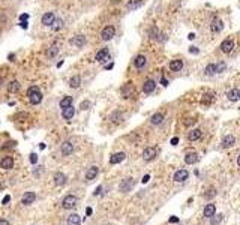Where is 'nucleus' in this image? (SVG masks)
<instances>
[{
  "label": "nucleus",
  "mask_w": 240,
  "mask_h": 225,
  "mask_svg": "<svg viewBox=\"0 0 240 225\" xmlns=\"http://www.w3.org/2000/svg\"><path fill=\"white\" fill-rule=\"evenodd\" d=\"M134 185H135V182H134V179H125V180H122V183H120V186H119V189H120V192H129L132 188H134Z\"/></svg>",
  "instance_id": "1"
},
{
  "label": "nucleus",
  "mask_w": 240,
  "mask_h": 225,
  "mask_svg": "<svg viewBox=\"0 0 240 225\" xmlns=\"http://www.w3.org/2000/svg\"><path fill=\"white\" fill-rule=\"evenodd\" d=\"M62 206H63V209H72V207H75L77 206V197L75 195H66V197L63 198Z\"/></svg>",
  "instance_id": "2"
},
{
  "label": "nucleus",
  "mask_w": 240,
  "mask_h": 225,
  "mask_svg": "<svg viewBox=\"0 0 240 225\" xmlns=\"http://www.w3.org/2000/svg\"><path fill=\"white\" fill-rule=\"evenodd\" d=\"M114 33H116V29L113 27V26H107V27L102 30V33H101V38H102L104 41H110V39H113Z\"/></svg>",
  "instance_id": "3"
},
{
  "label": "nucleus",
  "mask_w": 240,
  "mask_h": 225,
  "mask_svg": "<svg viewBox=\"0 0 240 225\" xmlns=\"http://www.w3.org/2000/svg\"><path fill=\"white\" fill-rule=\"evenodd\" d=\"M234 48V41L230 38V39H225V41L221 44V51L222 53H225V54H228V53H231Z\"/></svg>",
  "instance_id": "4"
},
{
  "label": "nucleus",
  "mask_w": 240,
  "mask_h": 225,
  "mask_svg": "<svg viewBox=\"0 0 240 225\" xmlns=\"http://www.w3.org/2000/svg\"><path fill=\"white\" fill-rule=\"evenodd\" d=\"M188 176H189V173L186 170H179L174 173V182H177V183H182V182H185L186 179H188Z\"/></svg>",
  "instance_id": "5"
},
{
  "label": "nucleus",
  "mask_w": 240,
  "mask_h": 225,
  "mask_svg": "<svg viewBox=\"0 0 240 225\" xmlns=\"http://www.w3.org/2000/svg\"><path fill=\"white\" fill-rule=\"evenodd\" d=\"M60 152H62V155H65V156L72 155V152H74V144L71 143V141H65V143L62 144V147H60Z\"/></svg>",
  "instance_id": "6"
},
{
  "label": "nucleus",
  "mask_w": 240,
  "mask_h": 225,
  "mask_svg": "<svg viewBox=\"0 0 240 225\" xmlns=\"http://www.w3.org/2000/svg\"><path fill=\"white\" fill-rule=\"evenodd\" d=\"M12 167H14V159L11 156H5L0 161V168H3V170H11Z\"/></svg>",
  "instance_id": "7"
},
{
  "label": "nucleus",
  "mask_w": 240,
  "mask_h": 225,
  "mask_svg": "<svg viewBox=\"0 0 240 225\" xmlns=\"http://www.w3.org/2000/svg\"><path fill=\"white\" fill-rule=\"evenodd\" d=\"M156 156V149L155 147H146L143 152V158L146 161H152V159H155Z\"/></svg>",
  "instance_id": "8"
},
{
  "label": "nucleus",
  "mask_w": 240,
  "mask_h": 225,
  "mask_svg": "<svg viewBox=\"0 0 240 225\" xmlns=\"http://www.w3.org/2000/svg\"><path fill=\"white\" fill-rule=\"evenodd\" d=\"M56 20V17L53 12H45V14L42 15V24L44 26H53V21Z\"/></svg>",
  "instance_id": "9"
},
{
  "label": "nucleus",
  "mask_w": 240,
  "mask_h": 225,
  "mask_svg": "<svg viewBox=\"0 0 240 225\" xmlns=\"http://www.w3.org/2000/svg\"><path fill=\"white\" fill-rule=\"evenodd\" d=\"M68 182V177L63 174V173H56L54 174V185L56 186H63Z\"/></svg>",
  "instance_id": "10"
},
{
  "label": "nucleus",
  "mask_w": 240,
  "mask_h": 225,
  "mask_svg": "<svg viewBox=\"0 0 240 225\" xmlns=\"http://www.w3.org/2000/svg\"><path fill=\"white\" fill-rule=\"evenodd\" d=\"M156 89V83L153 80H146L143 84V92L144 93H152L153 90Z\"/></svg>",
  "instance_id": "11"
},
{
  "label": "nucleus",
  "mask_w": 240,
  "mask_h": 225,
  "mask_svg": "<svg viewBox=\"0 0 240 225\" xmlns=\"http://www.w3.org/2000/svg\"><path fill=\"white\" fill-rule=\"evenodd\" d=\"M210 29H212L213 33H219L221 30L224 29V24H222V21L219 20V18H213L212 20V26H210Z\"/></svg>",
  "instance_id": "12"
},
{
  "label": "nucleus",
  "mask_w": 240,
  "mask_h": 225,
  "mask_svg": "<svg viewBox=\"0 0 240 225\" xmlns=\"http://www.w3.org/2000/svg\"><path fill=\"white\" fill-rule=\"evenodd\" d=\"M35 200H36V194H35V192H26L24 197H23V200H21V203L24 206H29V204H32Z\"/></svg>",
  "instance_id": "13"
},
{
  "label": "nucleus",
  "mask_w": 240,
  "mask_h": 225,
  "mask_svg": "<svg viewBox=\"0 0 240 225\" xmlns=\"http://www.w3.org/2000/svg\"><path fill=\"white\" fill-rule=\"evenodd\" d=\"M71 44L72 45H75V47H78V48H81L84 44H86V38L83 36V35H77V36H74L72 39H71Z\"/></svg>",
  "instance_id": "14"
},
{
  "label": "nucleus",
  "mask_w": 240,
  "mask_h": 225,
  "mask_svg": "<svg viewBox=\"0 0 240 225\" xmlns=\"http://www.w3.org/2000/svg\"><path fill=\"white\" fill-rule=\"evenodd\" d=\"M125 158H126V155H125L123 152H119V153H114L113 156L110 158V164L116 165V164H120L122 161H125Z\"/></svg>",
  "instance_id": "15"
},
{
  "label": "nucleus",
  "mask_w": 240,
  "mask_h": 225,
  "mask_svg": "<svg viewBox=\"0 0 240 225\" xmlns=\"http://www.w3.org/2000/svg\"><path fill=\"white\" fill-rule=\"evenodd\" d=\"M227 98H228V101H231V102H237L240 99V90L239 89L230 90V92L227 93Z\"/></svg>",
  "instance_id": "16"
},
{
  "label": "nucleus",
  "mask_w": 240,
  "mask_h": 225,
  "mask_svg": "<svg viewBox=\"0 0 240 225\" xmlns=\"http://www.w3.org/2000/svg\"><path fill=\"white\" fill-rule=\"evenodd\" d=\"M198 153H195V152H192V153H186V156H185V162L188 165H192V164H195V162H198Z\"/></svg>",
  "instance_id": "17"
},
{
  "label": "nucleus",
  "mask_w": 240,
  "mask_h": 225,
  "mask_svg": "<svg viewBox=\"0 0 240 225\" xmlns=\"http://www.w3.org/2000/svg\"><path fill=\"white\" fill-rule=\"evenodd\" d=\"M234 143H236V138H234V135H225L224 138H222V147H224V149L234 146Z\"/></svg>",
  "instance_id": "18"
},
{
  "label": "nucleus",
  "mask_w": 240,
  "mask_h": 225,
  "mask_svg": "<svg viewBox=\"0 0 240 225\" xmlns=\"http://www.w3.org/2000/svg\"><path fill=\"white\" fill-rule=\"evenodd\" d=\"M216 213V206L215 204H207L204 207V212H203V215H204V218H210Z\"/></svg>",
  "instance_id": "19"
},
{
  "label": "nucleus",
  "mask_w": 240,
  "mask_h": 225,
  "mask_svg": "<svg viewBox=\"0 0 240 225\" xmlns=\"http://www.w3.org/2000/svg\"><path fill=\"white\" fill-rule=\"evenodd\" d=\"M62 114H63V117H65L66 120H71L72 117L75 116V108H74L72 105H71V107H66V108H63Z\"/></svg>",
  "instance_id": "20"
},
{
  "label": "nucleus",
  "mask_w": 240,
  "mask_h": 225,
  "mask_svg": "<svg viewBox=\"0 0 240 225\" xmlns=\"http://www.w3.org/2000/svg\"><path fill=\"white\" fill-rule=\"evenodd\" d=\"M98 173H99V168L93 165V167H90L89 170H87V173H86V179H87V180H93V179L98 176Z\"/></svg>",
  "instance_id": "21"
},
{
  "label": "nucleus",
  "mask_w": 240,
  "mask_h": 225,
  "mask_svg": "<svg viewBox=\"0 0 240 225\" xmlns=\"http://www.w3.org/2000/svg\"><path fill=\"white\" fill-rule=\"evenodd\" d=\"M80 224H81V218H80V215L72 213V215L68 218V225H80Z\"/></svg>",
  "instance_id": "22"
},
{
  "label": "nucleus",
  "mask_w": 240,
  "mask_h": 225,
  "mask_svg": "<svg viewBox=\"0 0 240 225\" xmlns=\"http://www.w3.org/2000/svg\"><path fill=\"white\" fill-rule=\"evenodd\" d=\"M29 99H30V102L33 104V105H38V104H41V101H42V93L41 92H36V93L29 96Z\"/></svg>",
  "instance_id": "23"
},
{
  "label": "nucleus",
  "mask_w": 240,
  "mask_h": 225,
  "mask_svg": "<svg viewBox=\"0 0 240 225\" xmlns=\"http://www.w3.org/2000/svg\"><path fill=\"white\" fill-rule=\"evenodd\" d=\"M182 68H183V62L182 60H173L170 63V69H171L173 72H179Z\"/></svg>",
  "instance_id": "24"
},
{
  "label": "nucleus",
  "mask_w": 240,
  "mask_h": 225,
  "mask_svg": "<svg viewBox=\"0 0 240 225\" xmlns=\"http://www.w3.org/2000/svg\"><path fill=\"white\" fill-rule=\"evenodd\" d=\"M134 65H135V68H138V69L144 68V65H146V57H144L143 54L137 56V57H135V60H134Z\"/></svg>",
  "instance_id": "25"
},
{
  "label": "nucleus",
  "mask_w": 240,
  "mask_h": 225,
  "mask_svg": "<svg viewBox=\"0 0 240 225\" xmlns=\"http://www.w3.org/2000/svg\"><path fill=\"white\" fill-rule=\"evenodd\" d=\"M107 56H108V48H102L101 51H98V53H96L95 60L102 62V60H105V59H107Z\"/></svg>",
  "instance_id": "26"
},
{
  "label": "nucleus",
  "mask_w": 240,
  "mask_h": 225,
  "mask_svg": "<svg viewBox=\"0 0 240 225\" xmlns=\"http://www.w3.org/2000/svg\"><path fill=\"white\" fill-rule=\"evenodd\" d=\"M201 138V131L200 129H194L189 132V135H188V140L189 141H197V140H200Z\"/></svg>",
  "instance_id": "27"
},
{
  "label": "nucleus",
  "mask_w": 240,
  "mask_h": 225,
  "mask_svg": "<svg viewBox=\"0 0 240 225\" xmlns=\"http://www.w3.org/2000/svg\"><path fill=\"white\" fill-rule=\"evenodd\" d=\"M80 84H81V77H80V75H75V77H72V78L69 80V86H71L72 89L80 87Z\"/></svg>",
  "instance_id": "28"
},
{
  "label": "nucleus",
  "mask_w": 240,
  "mask_h": 225,
  "mask_svg": "<svg viewBox=\"0 0 240 225\" xmlns=\"http://www.w3.org/2000/svg\"><path fill=\"white\" fill-rule=\"evenodd\" d=\"M150 122L153 125H161V123L164 122V114H161V113H156V114H153L150 119Z\"/></svg>",
  "instance_id": "29"
},
{
  "label": "nucleus",
  "mask_w": 240,
  "mask_h": 225,
  "mask_svg": "<svg viewBox=\"0 0 240 225\" xmlns=\"http://www.w3.org/2000/svg\"><path fill=\"white\" fill-rule=\"evenodd\" d=\"M204 74L209 75V77L215 75V74H216V65H215V63H210V65H207L206 69H204Z\"/></svg>",
  "instance_id": "30"
},
{
  "label": "nucleus",
  "mask_w": 240,
  "mask_h": 225,
  "mask_svg": "<svg viewBox=\"0 0 240 225\" xmlns=\"http://www.w3.org/2000/svg\"><path fill=\"white\" fill-rule=\"evenodd\" d=\"M72 105V96H65L62 101H60V108H66Z\"/></svg>",
  "instance_id": "31"
},
{
  "label": "nucleus",
  "mask_w": 240,
  "mask_h": 225,
  "mask_svg": "<svg viewBox=\"0 0 240 225\" xmlns=\"http://www.w3.org/2000/svg\"><path fill=\"white\" fill-rule=\"evenodd\" d=\"M20 83L18 81H11L9 83V86H8V90L11 92V93H15V92H18L20 90Z\"/></svg>",
  "instance_id": "32"
},
{
  "label": "nucleus",
  "mask_w": 240,
  "mask_h": 225,
  "mask_svg": "<svg viewBox=\"0 0 240 225\" xmlns=\"http://www.w3.org/2000/svg\"><path fill=\"white\" fill-rule=\"evenodd\" d=\"M143 5V0H132V2H129L128 3V9H137V8H140Z\"/></svg>",
  "instance_id": "33"
},
{
  "label": "nucleus",
  "mask_w": 240,
  "mask_h": 225,
  "mask_svg": "<svg viewBox=\"0 0 240 225\" xmlns=\"http://www.w3.org/2000/svg\"><path fill=\"white\" fill-rule=\"evenodd\" d=\"M222 218H224V215H213V216H210V224L218 225L222 221Z\"/></svg>",
  "instance_id": "34"
},
{
  "label": "nucleus",
  "mask_w": 240,
  "mask_h": 225,
  "mask_svg": "<svg viewBox=\"0 0 240 225\" xmlns=\"http://www.w3.org/2000/svg\"><path fill=\"white\" fill-rule=\"evenodd\" d=\"M131 92H132V84H131V83H128L125 87H122V93L125 95V98H128V96L131 95Z\"/></svg>",
  "instance_id": "35"
},
{
  "label": "nucleus",
  "mask_w": 240,
  "mask_h": 225,
  "mask_svg": "<svg viewBox=\"0 0 240 225\" xmlns=\"http://www.w3.org/2000/svg\"><path fill=\"white\" fill-rule=\"evenodd\" d=\"M149 36L152 39H159V30L156 27H152L150 32H149Z\"/></svg>",
  "instance_id": "36"
},
{
  "label": "nucleus",
  "mask_w": 240,
  "mask_h": 225,
  "mask_svg": "<svg viewBox=\"0 0 240 225\" xmlns=\"http://www.w3.org/2000/svg\"><path fill=\"white\" fill-rule=\"evenodd\" d=\"M53 24H54V26H51V27L54 29L56 32H57V30H60V29H62V26H63V21L60 20V18H57V20H54L53 21Z\"/></svg>",
  "instance_id": "37"
},
{
  "label": "nucleus",
  "mask_w": 240,
  "mask_h": 225,
  "mask_svg": "<svg viewBox=\"0 0 240 225\" xmlns=\"http://www.w3.org/2000/svg\"><path fill=\"white\" fill-rule=\"evenodd\" d=\"M57 51H59V48L56 47V45H53V47H51V48H48L47 56H48V57H54V56L57 54Z\"/></svg>",
  "instance_id": "38"
},
{
  "label": "nucleus",
  "mask_w": 240,
  "mask_h": 225,
  "mask_svg": "<svg viewBox=\"0 0 240 225\" xmlns=\"http://www.w3.org/2000/svg\"><path fill=\"white\" fill-rule=\"evenodd\" d=\"M227 69V65H225V62H219V63H216V72H224Z\"/></svg>",
  "instance_id": "39"
},
{
  "label": "nucleus",
  "mask_w": 240,
  "mask_h": 225,
  "mask_svg": "<svg viewBox=\"0 0 240 225\" xmlns=\"http://www.w3.org/2000/svg\"><path fill=\"white\" fill-rule=\"evenodd\" d=\"M111 119H113V122H114V123H120V122H122V114L117 111V113H114V114H113V117H111Z\"/></svg>",
  "instance_id": "40"
},
{
  "label": "nucleus",
  "mask_w": 240,
  "mask_h": 225,
  "mask_svg": "<svg viewBox=\"0 0 240 225\" xmlns=\"http://www.w3.org/2000/svg\"><path fill=\"white\" fill-rule=\"evenodd\" d=\"M36 92H39V87H36V86H32V87H29V90H27V96L33 95V93H36Z\"/></svg>",
  "instance_id": "41"
},
{
  "label": "nucleus",
  "mask_w": 240,
  "mask_h": 225,
  "mask_svg": "<svg viewBox=\"0 0 240 225\" xmlns=\"http://www.w3.org/2000/svg\"><path fill=\"white\" fill-rule=\"evenodd\" d=\"M213 99V95L212 93H209V95H206L204 98H203V104H210Z\"/></svg>",
  "instance_id": "42"
},
{
  "label": "nucleus",
  "mask_w": 240,
  "mask_h": 225,
  "mask_svg": "<svg viewBox=\"0 0 240 225\" xmlns=\"http://www.w3.org/2000/svg\"><path fill=\"white\" fill-rule=\"evenodd\" d=\"M89 107H90L89 101H84V102H81V105H80V108L81 110H89Z\"/></svg>",
  "instance_id": "43"
},
{
  "label": "nucleus",
  "mask_w": 240,
  "mask_h": 225,
  "mask_svg": "<svg viewBox=\"0 0 240 225\" xmlns=\"http://www.w3.org/2000/svg\"><path fill=\"white\" fill-rule=\"evenodd\" d=\"M30 162H32V164H36V162H38V156H36L35 153L30 155Z\"/></svg>",
  "instance_id": "44"
},
{
  "label": "nucleus",
  "mask_w": 240,
  "mask_h": 225,
  "mask_svg": "<svg viewBox=\"0 0 240 225\" xmlns=\"http://www.w3.org/2000/svg\"><path fill=\"white\" fill-rule=\"evenodd\" d=\"M101 192H102V186H98V188H96L95 189V192H93V195H101Z\"/></svg>",
  "instance_id": "45"
},
{
  "label": "nucleus",
  "mask_w": 240,
  "mask_h": 225,
  "mask_svg": "<svg viewBox=\"0 0 240 225\" xmlns=\"http://www.w3.org/2000/svg\"><path fill=\"white\" fill-rule=\"evenodd\" d=\"M189 53H194V54H198V48H197V47H191V48H189Z\"/></svg>",
  "instance_id": "46"
},
{
  "label": "nucleus",
  "mask_w": 240,
  "mask_h": 225,
  "mask_svg": "<svg viewBox=\"0 0 240 225\" xmlns=\"http://www.w3.org/2000/svg\"><path fill=\"white\" fill-rule=\"evenodd\" d=\"M170 222H171V224H176V222H179V218L177 216H171V218H170Z\"/></svg>",
  "instance_id": "47"
},
{
  "label": "nucleus",
  "mask_w": 240,
  "mask_h": 225,
  "mask_svg": "<svg viewBox=\"0 0 240 225\" xmlns=\"http://www.w3.org/2000/svg\"><path fill=\"white\" fill-rule=\"evenodd\" d=\"M9 201H11V197H9V195H6V197L3 198V201H2V203H3V204H8Z\"/></svg>",
  "instance_id": "48"
},
{
  "label": "nucleus",
  "mask_w": 240,
  "mask_h": 225,
  "mask_svg": "<svg viewBox=\"0 0 240 225\" xmlns=\"http://www.w3.org/2000/svg\"><path fill=\"white\" fill-rule=\"evenodd\" d=\"M149 179H150V176H149V174H146V176L143 177V180H141V182H143V183H147V182H149Z\"/></svg>",
  "instance_id": "49"
},
{
  "label": "nucleus",
  "mask_w": 240,
  "mask_h": 225,
  "mask_svg": "<svg viewBox=\"0 0 240 225\" xmlns=\"http://www.w3.org/2000/svg\"><path fill=\"white\" fill-rule=\"evenodd\" d=\"M161 84H162V86H168V80L162 77V80H161Z\"/></svg>",
  "instance_id": "50"
},
{
  "label": "nucleus",
  "mask_w": 240,
  "mask_h": 225,
  "mask_svg": "<svg viewBox=\"0 0 240 225\" xmlns=\"http://www.w3.org/2000/svg\"><path fill=\"white\" fill-rule=\"evenodd\" d=\"M0 225H9V222L6 219H0Z\"/></svg>",
  "instance_id": "51"
},
{
  "label": "nucleus",
  "mask_w": 240,
  "mask_h": 225,
  "mask_svg": "<svg viewBox=\"0 0 240 225\" xmlns=\"http://www.w3.org/2000/svg\"><path fill=\"white\" fill-rule=\"evenodd\" d=\"M27 18H29V15H27V14H24V15H21V17H20V20H21V21H26Z\"/></svg>",
  "instance_id": "52"
},
{
  "label": "nucleus",
  "mask_w": 240,
  "mask_h": 225,
  "mask_svg": "<svg viewBox=\"0 0 240 225\" xmlns=\"http://www.w3.org/2000/svg\"><path fill=\"white\" fill-rule=\"evenodd\" d=\"M177 143H179V138H176V137H174V138L171 140V144H173V146H176Z\"/></svg>",
  "instance_id": "53"
},
{
  "label": "nucleus",
  "mask_w": 240,
  "mask_h": 225,
  "mask_svg": "<svg viewBox=\"0 0 240 225\" xmlns=\"http://www.w3.org/2000/svg\"><path fill=\"white\" fill-rule=\"evenodd\" d=\"M92 209H90V207H87V209H86V215H87V216H90V215H92Z\"/></svg>",
  "instance_id": "54"
},
{
  "label": "nucleus",
  "mask_w": 240,
  "mask_h": 225,
  "mask_svg": "<svg viewBox=\"0 0 240 225\" xmlns=\"http://www.w3.org/2000/svg\"><path fill=\"white\" fill-rule=\"evenodd\" d=\"M21 27H23V29H27V23H26V21H24V23H21Z\"/></svg>",
  "instance_id": "55"
},
{
  "label": "nucleus",
  "mask_w": 240,
  "mask_h": 225,
  "mask_svg": "<svg viewBox=\"0 0 240 225\" xmlns=\"http://www.w3.org/2000/svg\"><path fill=\"white\" fill-rule=\"evenodd\" d=\"M14 59H15V56H14V54H9V60L12 62V60H14Z\"/></svg>",
  "instance_id": "56"
},
{
  "label": "nucleus",
  "mask_w": 240,
  "mask_h": 225,
  "mask_svg": "<svg viewBox=\"0 0 240 225\" xmlns=\"http://www.w3.org/2000/svg\"><path fill=\"white\" fill-rule=\"evenodd\" d=\"M0 86H2V78H0Z\"/></svg>",
  "instance_id": "57"
}]
</instances>
